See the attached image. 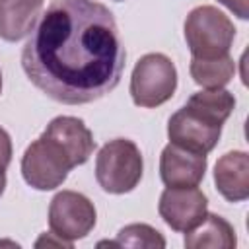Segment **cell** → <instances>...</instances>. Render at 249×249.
<instances>
[{
	"instance_id": "cell-1",
	"label": "cell",
	"mask_w": 249,
	"mask_h": 249,
	"mask_svg": "<svg viewBox=\"0 0 249 249\" xmlns=\"http://www.w3.org/2000/svg\"><path fill=\"white\" fill-rule=\"evenodd\" d=\"M124 62L115 16L95 0H53L21 51L29 82L64 105H86L111 93Z\"/></svg>"
},
{
	"instance_id": "cell-2",
	"label": "cell",
	"mask_w": 249,
	"mask_h": 249,
	"mask_svg": "<svg viewBox=\"0 0 249 249\" xmlns=\"http://www.w3.org/2000/svg\"><path fill=\"white\" fill-rule=\"evenodd\" d=\"M144 171L140 148L128 138H115L101 146L95 158V179L105 193L124 195L138 187Z\"/></svg>"
},
{
	"instance_id": "cell-3",
	"label": "cell",
	"mask_w": 249,
	"mask_h": 249,
	"mask_svg": "<svg viewBox=\"0 0 249 249\" xmlns=\"http://www.w3.org/2000/svg\"><path fill=\"white\" fill-rule=\"evenodd\" d=\"M185 41L193 58H216L230 54L235 39L231 19L214 6H196L185 19Z\"/></svg>"
},
{
	"instance_id": "cell-4",
	"label": "cell",
	"mask_w": 249,
	"mask_h": 249,
	"mask_svg": "<svg viewBox=\"0 0 249 249\" xmlns=\"http://www.w3.org/2000/svg\"><path fill=\"white\" fill-rule=\"evenodd\" d=\"M177 89V68L169 56L148 53L138 58L130 76V97L134 105L154 109L173 97Z\"/></svg>"
},
{
	"instance_id": "cell-5",
	"label": "cell",
	"mask_w": 249,
	"mask_h": 249,
	"mask_svg": "<svg viewBox=\"0 0 249 249\" xmlns=\"http://www.w3.org/2000/svg\"><path fill=\"white\" fill-rule=\"evenodd\" d=\"M72 167L74 163L68 154L43 132L25 148L21 156L23 181L37 191H53L60 187Z\"/></svg>"
},
{
	"instance_id": "cell-6",
	"label": "cell",
	"mask_w": 249,
	"mask_h": 249,
	"mask_svg": "<svg viewBox=\"0 0 249 249\" xmlns=\"http://www.w3.org/2000/svg\"><path fill=\"white\" fill-rule=\"evenodd\" d=\"M97 222L93 202L76 191H60L53 196L49 206V226L53 235L74 243L86 237Z\"/></svg>"
},
{
	"instance_id": "cell-7",
	"label": "cell",
	"mask_w": 249,
	"mask_h": 249,
	"mask_svg": "<svg viewBox=\"0 0 249 249\" xmlns=\"http://www.w3.org/2000/svg\"><path fill=\"white\" fill-rule=\"evenodd\" d=\"M158 212L173 231L187 233L204 220L208 198L198 187H167L160 196Z\"/></svg>"
},
{
	"instance_id": "cell-8",
	"label": "cell",
	"mask_w": 249,
	"mask_h": 249,
	"mask_svg": "<svg viewBox=\"0 0 249 249\" xmlns=\"http://www.w3.org/2000/svg\"><path fill=\"white\" fill-rule=\"evenodd\" d=\"M222 126L218 123H212L210 119L198 115L191 107H181L169 117L167 123V136L169 142L196 152V154H208L216 148L220 136H222Z\"/></svg>"
},
{
	"instance_id": "cell-9",
	"label": "cell",
	"mask_w": 249,
	"mask_h": 249,
	"mask_svg": "<svg viewBox=\"0 0 249 249\" xmlns=\"http://www.w3.org/2000/svg\"><path fill=\"white\" fill-rule=\"evenodd\" d=\"M206 165V154H196L169 142L160 156V177L165 187H198Z\"/></svg>"
},
{
	"instance_id": "cell-10",
	"label": "cell",
	"mask_w": 249,
	"mask_h": 249,
	"mask_svg": "<svg viewBox=\"0 0 249 249\" xmlns=\"http://www.w3.org/2000/svg\"><path fill=\"white\" fill-rule=\"evenodd\" d=\"M43 132L68 154L74 167L86 163L95 150V140L91 130L78 117H68V115L54 117Z\"/></svg>"
},
{
	"instance_id": "cell-11",
	"label": "cell",
	"mask_w": 249,
	"mask_h": 249,
	"mask_svg": "<svg viewBox=\"0 0 249 249\" xmlns=\"http://www.w3.org/2000/svg\"><path fill=\"white\" fill-rule=\"evenodd\" d=\"M214 183L228 202L249 198V156L243 150L226 152L214 165Z\"/></svg>"
},
{
	"instance_id": "cell-12",
	"label": "cell",
	"mask_w": 249,
	"mask_h": 249,
	"mask_svg": "<svg viewBox=\"0 0 249 249\" xmlns=\"http://www.w3.org/2000/svg\"><path fill=\"white\" fill-rule=\"evenodd\" d=\"M43 10V0H0V39L8 43L31 35Z\"/></svg>"
},
{
	"instance_id": "cell-13",
	"label": "cell",
	"mask_w": 249,
	"mask_h": 249,
	"mask_svg": "<svg viewBox=\"0 0 249 249\" xmlns=\"http://www.w3.org/2000/svg\"><path fill=\"white\" fill-rule=\"evenodd\" d=\"M235 245H237V237H235L233 226L226 218L212 214V212H206L204 220L196 228L185 233L187 249H202V247L233 249Z\"/></svg>"
},
{
	"instance_id": "cell-14",
	"label": "cell",
	"mask_w": 249,
	"mask_h": 249,
	"mask_svg": "<svg viewBox=\"0 0 249 249\" xmlns=\"http://www.w3.org/2000/svg\"><path fill=\"white\" fill-rule=\"evenodd\" d=\"M189 72L195 84L202 86L204 89H216L230 84L235 74V62L230 54L216 58H193Z\"/></svg>"
},
{
	"instance_id": "cell-15",
	"label": "cell",
	"mask_w": 249,
	"mask_h": 249,
	"mask_svg": "<svg viewBox=\"0 0 249 249\" xmlns=\"http://www.w3.org/2000/svg\"><path fill=\"white\" fill-rule=\"evenodd\" d=\"M187 107H191L198 115L210 119L212 123L224 124L228 121V117L231 115V111L235 109V97L231 91H228L224 88L202 89L189 97Z\"/></svg>"
},
{
	"instance_id": "cell-16",
	"label": "cell",
	"mask_w": 249,
	"mask_h": 249,
	"mask_svg": "<svg viewBox=\"0 0 249 249\" xmlns=\"http://www.w3.org/2000/svg\"><path fill=\"white\" fill-rule=\"evenodd\" d=\"M117 247H146V249H163L165 239L163 235L148 226V224H128L119 230L117 241H113Z\"/></svg>"
},
{
	"instance_id": "cell-17",
	"label": "cell",
	"mask_w": 249,
	"mask_h": 249,
	"mask_svg": "<svg viewBox=\"0 0 249 249\" xmlns=\"http://www.w3.org/2000/svg\"><path fill=\"white\" fill-rule=\"evenodd\" d=\"M10 161H12V138L0 126V173H6Z\"/></svg>"
},
{
	"instance_id": "cell-18",
	"label": "cell",
	"mask_w": 249,
	"mask_h": 249,
	"mask_svg": "<svg viewBox=\"0 0 249 249\" xmlns=\"http://www.w3.org/2000/svg\"><path fill=\"white\" fill-rule=\"evenodd\" d=\"M218 2L224 4L230 12H233V16H237L239 19L249 18V0H218Z\"/></svg>"
},
{
	"instance_id": "cell-19",
	"label": "cell",
	"mask_w": 249,
	"mask_h": 249,
	"mask_svg": "<svg viewBox=\"0 0 249 249\" xmlns=\"http://www.w3.org/2000/svg\"><path fill=\"white\" fill-rule=\"evenodd\" d=\"M4 189H6V173H0V196L4 195Z\"/></svg>"
},
{
	"instance_id": "cell-20",
	"label": "cell",
	"mask_w": 249,
	"mask_h": 249,
	"mask_svg": "<svg viewBox=\"0 0 249 249\" xmlns=\"http://www.w3.org/2000/svg\"><path fill=\"white\" fill-rule=\"evenodd\" d=\"M0 93H2V72H0Z\"/></svg>"
},
{
	"instance_id": "cell-21",
	"label": "cell",
	"mask_w": 249,
	"mask_h": 249,
	"mask_svg": "<svg viewBox=\"0 0 249 249\" xmlns=\"http://www.w3.org/2000/svg\"><path fill=\"white\" fill-rule=\"evenodd\" d=\"M115 2H123V0H115Z\"/></svg>"
}]
</instances>
